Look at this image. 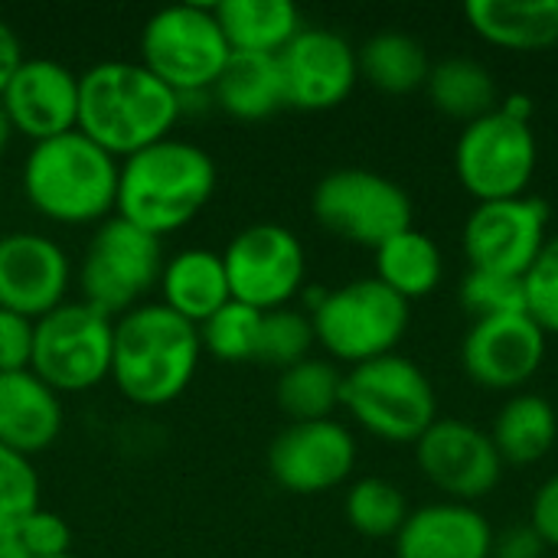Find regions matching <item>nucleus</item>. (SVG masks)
<instances>
[{
	"instance_id": "obj_1",
	"label": "nucleus",
	"mask_w": 558,
	"mask_h": 558,
	"mask_svg": "<svg viewBox=\"0 0 558 558\" xmlns=\"http://www.w3.org/2000/svg\"><path fill=\"white\" fill-rule=\"evenodd\" d=\"M180 114V95L141 62L108 59L78 75V131L114 160L173 137Z\"/></svg>"
},
{
	"instance_id": "obj_2",
	"label": "nucleus",
	"mask_w": 558,
	"mask_h": 558,
	"mask_svg": "<svg viewBox=\"0 0 558 558\" xmlns=\"http://www.w3.org/2000/svg\"><path fill=\"white\" fill-rule=\"evenodd\" d=\"M213 193L216 163L209 150L183 137H163L121 160L114 216L163 239L186 229Z\"/></svg>"
},
{
	"instance_id": "obj_3",
	"label": "nucleus",
	"mask_w": 558,
	"mask_h": 558,
	"mask_svg": "<svg viewBox=\"0 0 558 558\" xmlns=\"http://www.w3.org/2000/svg\"><path fill=\"white\" fill-rule=\"evenodd\" d=\"M199 327L160 301L137 304L114 320L111 383L128 402L141 409L177 402L190 389L199 369Z\"/></svg>"
},
{
	"instance_id": "obj_4",
	"label": "nucleus",
	"mask_w": 558,
	"mask_h": 558,
	"mask_svg": "<svg viewBox=\"0 0 558 558\" xmlns=\"http://www.w3.org/2000/svg\"><path fill=\"white\" fill-rule=\"evenodd\" d=\"M118 170L108 150L88 141L78 128L29 147L23 160L26 203L56 226H92L114 216Z\"/></svg>"
},
{
	"instance_id": "obj_5",
	"label": "nucleus",
	"mask_w": 558,
	"mask_h": 558,
	"mask_svg": "<svg viewBox=\"0 0 558 558\" xmlns=\"http://www.w3.org/2000/svg\"><path fill=\"white\" fill-rule=\"evenodd\" d=\"M229 56L222 26L213 7L203 3L163 7L141 29V65L177 92L180 101L209 95Z\"/></svg>"
},
{
	"instance_id": "obj_6",
	"label": "nucleus",
	"mask_w": 558,
	"mask_h": 558,
	"mask_svg": "<svg viewBox=\"0 0 558 558\" xmlns=\"http://www.w3.org/2000/svg\"><path fill=\"white\" fill-rule=\"evenodd\" d=\"M340 405L376 438L418 441L438 418V399L428 376L405 356H379L343 376Z\"/></svg>"
},
{
	"instance_id": "obj_7",
	"label": "nucleus",
	"mask_w": 558,
	"mask_h": 558,
	"mask_svg": "<svg viewBox=\"0 0 558 558\" xmlns=\"http://www.w3.org/2000/svg\"><path fill=\"white\" fill-rule=\"evenodd\" d=\"M317 343L340 363L360 366L389 356L409 327V301L379 278H360L327 291L311 311Z\"/></svg>"
},
{
	"instance_id": "obj_8",
	"label": "nucleus",
	"mask_w": 558,
	"mask_h": 558,
	"mask_svg": "<svg viewBox=\"0 0 558 558\" xmlns=\"http://www.w3.org/2000/svg\"><path fill=\"white\" fill-rule=\"evenodd\" d=\"M163 245L157 235L131 226L121 216L105 219L78 265L82 301L98 314L118 320L134 311L141 298L157 288L163 271Z\"/></svg>"
},
{
	"instance_id": "obj_9",
	"label": "nucleus",
	"mask_w": 558,
	"mask_h": 558,
	"mask_svg": "<svg viewBox=\"0 0 558 558\" xmlns=\"http://www.w3.org/2000/svg\"><path fill=\"white\" fill-rule=\"evenodd\" d=\"M114 320L85 301H65L36 320L29 369L52 392H88L111 379Z\"/></svg>"
},
{
	"instance_id": "obj_10",
	"label": "nucleus",
	"mask_w": 558,
	"mask_h": 558,
	"mask_svg": "<svg viewBox=\"0 0 558 558\" xmlns=\"http://www.w3.org/2000/svg\"><path fill=\"white\" fill-rule=\"evenodd\" d=\"M314 219L337 239L379 248L412 229V199L399 183L373 170H333L314 186Z\"/></svg>"
},
{
	"instance_id": "obj_11",
	"label": "nucleus",
	"mask_w": 558,
	"mask_h": 558,
	"mask_svg": "<svg viewBox=\"0 0 558 558\" xmlns=\"http://www.w3.org/2000/svg\"><path fill=\"white\" fill-rule=\"evenodd\" d=\"M229 294L262 314L291 307L304 288L307 255L301 239L278 222H255L232 235L222 252Z\"/></svg>"
},
{
	"instance_id": "obj_12",
	"label": "nucleus",
	"mask_w": 558,
	"mask_h": 558,
	"mask_svg": "<svg viewBox=\"0 0 558 558\" xmlns=\"http://www.w3.org/2000/svg\"><path fill=\"white\" fill-rule=\"evenodd\" d=\"M536 134L500 108L468 124L458 141L454 167L471 196L481 203L517 199L536 173Z\"/></svg>"
},
{
	"instance_id": "obj_13",
	"label": "nucleus",
	"mask_w": 558,
	"mask_h": 558,
	"mask_svg": "<svg viewBox=\"0 0 558 558\" xmlns=\"http://www.w3.org/2000/svg\"><path fill=\"white\" fill-rule=\"evenodd\" d=\"M549 226V206L533 196L481 203L464 226V255L474 271L526 275L539 258Z\"/></svg>"
},
{
	"instance_id": "obj_14",
	"label": "nucleus",
	"mask_w": 558,
	"mask_h": 558,
	"mask_svg": "<svg viewBox=\"0 0 558 558\" xmlns=\"http://www.w3.org/2000/svg\"><path fill=\"white\" fill-rule=\"evenodd\" d=\"M356 464L353 435L333 422H291L268 448V471L288 494H324L343 484Z\"/></svg>"
},
{
	"instance_id": "obj_15",
	"label": "nucleus",
	"mask_w": 558,
	"mask_h": 558,
	"mask_svg": "<svg viewBox=\"0 0 558 558\" xmlns=\"http://www.w3.org/2000/svg\"><path fill=\"white\" fill-rule=\"evenodd\" d=\"M72 262L65 248L39 232L0 235V307L39 320L65 304Z\"/></svg>"
},
{
	"instance_id": "obj_16",
	"label": "nucleus",
	"mask_w": 558,
	"mask_h": 558,
	"mask_svg": "<svg viewBox=\"0 0 558 558\" xmlns=\"http://www.w3.org/2000/svg\"><path fill=\"white\" fill-rule=\"evenodd\" d=\"M288 108L298 111H330L347 101L356 85L360 62L353 46L320 26H304L278 56Z\"/></svg>"
},
{
	"instance_id": "obj_17",
	"label": "nucleus",
	"mask_w": 558,
	"mask_h": 558,
	"mask_svg": "<svg viewBox=\"0 0 558 558\" xmlns=\"http://www.w3.org/2000/svg\"><path fill=\"white\" fill-rule=\"evenodd\" d=\"M415 448H418L422 474L438 490H445L458 500L487 497L500 481L504 458L497 454L494 438L468 422L438 418L415 441Z\"/></svg>"
},
{
	"instance_id": "obj_18",
	"label": "nucleus",
	"mask_w": 558,
	"mask_h": 558,
	"mask_svg": "<svg viewBox=\"0 0 558 558\" xmlns=\"http://www.w3.org/2000/svg\"><path fill=\"white\" fill-rule=\"evenodd\" d=\"M13 134L33 144L78 128V75L46 56H26L0 95Z\"/></svg>"
},
{
	"instance_id": "obj_19",
	"label": "nucleus",
	"mask_w": 558,
	"mask_h": 558,
	"mask_svg": "<svg viewBox=\"0 0 558 558\" xmlns=\"http://www.w3.org/2000/svg\"><path fill=\"white\" fill-rule=\"evenodd\" d=\"M464 369L477 386L517 389L536 376L546 356V333L530 314L474 320L464 340Z\"/></svg>"
},
{
	"instance_id": "obj_20",
	"label": "nucleus",
	"mask_w": 558,
	"mask_h": 558,
	"mask_svg": "<svg viewBox=\"0 0 558 558\" xmlns=\"http://www.w3.org/2000/svg\"><path fill=\"white\" fill-rule=\"evenodd\" d=\"M62 399L33 369L0 373V445L33 458L62 435Z\"/></svg>"
},
{
	"instance_id": "obj_21",
	"label": "nucleus",
	"mask_w": 558,
	"mask_h": 558,
	"mask_svg": "<svg viewBox=\"0 0 558 558\" xmlns=\"http://www.w3.org/2000/svg\"><path fill=\"white\" fill-rule=\"evenodd\" d=\"M490 523L464 504H435L409 513L396 558H490Z\"/></svg>"
},
{
	"instance_id": "obj_22",
	"label": "nucleus",
	"mask_w": 558,
	"mask_h": 558,
	"mask_svg": "<svg viewBox=\"0 0 558 558\" xmlns=\"http://www.w3.org/2000/svg\"><path fill=\"white\" fill-rule=\"evenodd\" d=\"M160 304L190 320L193 327L206 324L222 304L232 301L222 252L183 248L163 262L160 271Z\"/></svg>"
},
{
	"instance_id": "obj_23",
	"label": "nucleus",
	"mask_w": 558,
	"mask_h": 558,
	"mask_svg": "<svg viewBox=\"0 0 558 558\" xmlns=\"http://www.w3.org/2000/svg\"><path fill=\"white\" fill-rule=\"evenodd\" d=\"M468 20L494 46L536 52L558 43V0H471Z\"/></svg>"
},
{
	"instance_id": "obj_24",
	"label": "nucleus",
	"mask_w": 558,
	"mask_h": 558,
	"mask_svg": "<svg viewBox=\"0 0 558 558\" xmlns=\"http://www.w3.org/2000/svg\"><path fill=\"white\" fill-rule=\"evenodd\" d=\"M216 105L239 121H265L288 108L284 75L278 56L232 52L222 75L213 85Z\"/></svg>"
},
{
	"instance_id": "obj_25",
	"label": "nucleus",
	"mask_w": 558,
	"mask_h": 558,
	"mask_svg": "<svg viewBox=\"0 0 558 558\" xmlns=\"http://www.w3.org/2000/svg\"><path fill=\"white\" fill-rule=\"evenodd\" d=\"M213 13L232 52L281 56L284 46L304 29L291 0H222Z\"/></svg>"
},
{
	"instance_id": "obj_26",
	"label": "nucleus",
	"mask_w": 558,
	"mask_h": 558,
	"mask_svg": "<svg viewBox=\"0 0 558 558\" xmlns=\"http://www.w3.org/2000/svg\"><path fill=\"white\" fill-rule=\"evenodd\" d=\"M376 271H379L376 278L389 291H396L402 301H415V298L432 294L441 284L445 262H441L438 245L428 235L405 229L376 248Z\"/></svg>"
},
{
	"instance_id": "obj_27",
	"label": "nucleus",
	"mask_w": 558,
	"mask_h": 558,
	"mask_svg": "<svg viewBox=\"0 0 558 558\" xmlns=\"http://www.w3.org/2000/svg\"><path fill=\"white\" fill-rule=\"evenodd\" d=\"M425 85H428L432 105L448 118L474 124L487 118L490 111H497V82L474 59H464V56L441 59L438 65H432Z\"/></svg>"
},
{
	"instance_id": "obj_28",
	"label": "nucleus",
	"mask_w": 558,
	"mask_h": 558,
	"mask_svg": "<svg viewBox=\"0 0 558 558\" xmlns=\"http://www.w3.org/2000/svg\"><path fill=\"white\" fill-rule=\"evenodd\" d=\"M556 409L539 396H517L500 409L490 438L504 461L533 464L549 454V448L556 445Z\"/></svg>"
},
{
	"instance_id": "obj_29",
	"label": "nucleus",
	"mask_w": 558,
	"mask_h": 558,
	"mask_svg": "<svg viewBox=\"0 0 558 558\" xmlns=\"http://www.w3.org/2000/svg\"><path fill=\"white\" fill-rule=\"evenodd\" d=\"M360 72L389 95H405L415 92L418 85L428 82V52L418 39L405 33H379L373 36L360 52H356Z\"/></svg>"
},
{
	"instance_id": "obj_30",
	"label": "nucleus",
	"mask_w": 558,
	"mask_h": 558,
	"mask_svg": "<svg viewBox=\"0 0 558 558\" xmlns=\"http://www.w3.org/2000/svg\"><path fill=\"white\" fill-rule=\"evenodd\" d=\"M340 396H343V373L333 363L314 360V356L284 369L278 376V389H275L278 409L291 422L330 418L340 409Z\"/></svg>"
},
{
	"instance_id": "obj_31",
	"label": "nucleus",
	"mask_w": 558,
	"mask_h": 558,
	"mask_svg": "<svg viewBox=\"0 0 558 558\" xmlns=\"http://www.w3.org/2000/svg\"><path fill=\"white\" fill-rule=\"evenodd\" d=\"M262 311L229 301L206 324H199V343L219 363H255L262 340Z\"/></svg>"
},
{
	"instance_id": "obj_32",
	"label": "nucleus",
	"mask_w": 558,
	"mask_h": 558,
	"mask_svg": "<svg viewBox=\"0 0 558 558\" xmlns=\"http://www.w3.org/2000/svg\"><path fill=\"white\" fill-rule=\"evenodd\" d=\"M347 520L356 533L369 539H386L399 536V530L409 520V507L396 484L383 477H366L353 484V490L347 494Z\"/></svg>"
},
{
	"instance_id": "obj_33",
	"label": "nucleus",
	"mask_w": 558,
	"mask_h": 558,
	"mask_svg": "<svg viewBox=\"0 0 558 558\" xmlns=\"http://www.w3.org/2000/svg\"><path fill=\"white\" fill-rule=\"evenodd\" d=\"M317 343L314 324L304 311L278 307L262 317V340H258V360L275 369H291L311 356V347Z\"/></svg>"
},
{
	"instance_id": "obj_34",
	"label": "nucleus",
	"mask_w": 558,
	"mask_h": 558,
	"mask_svg": "<svg viewBox=\"0 0 558 558\" xmlns=\"http://www.w3.org/2000/svg\"><path fill=\"white\" fill-rule=\"evenodd\" d=\"M461 304L474 320L526 314V284L520 275L500 271H474L461 284Z\"/></svg>"
},
{
	"instance_id": "obj_35",
	"label": "nucleus",
	"mask_w": 558,
	"mask_h": 558,
	"mask_svg": "<svg viewBox=\"0 0 558 558\" xmlns=\"http://www.w3.org/2000/svg\"><path fill=\"white\" fill-rule=\"evenodd\" d=\"M33 510H39L36 468L29 458L0 445V536H13Z\"/></svg>"
},
{
	"instance_id": "obj_36",
	"label": "nucleus",
	"mask_w": 558,
	"mask_h": 558,
	"mask_svg": "<svg viewBox=\"0 0 558 558\" xmlns=\"http://www.w3.org/2000/svg\"><path fill=\"white\" fill-rule=\"evenodd\" d=\"M526 284V314L546 330L558 333V235L549 239L533 262V268L523 275Z\"/></svg>"
},
{
	"instance_id": "obj_37",
	"label": "nucleus",
	"mask_w": 558,
	"mask_h": 558,
	"mask_svg": "<svg viewBox=\"0 0 558 558\" xmlns=\"http://www.w3.org/2000/svg\"><path fill=\"white\" fill-rule=\"evenodd\" d=\"M16 543L23 546L26 558H62L72 556V530L69 523L52 513V510H33L20 526H16Z\"/></svg>"
},
{
	"instance_id": "obj_38",
	"label": "nucleus",
	"mask_w": 558,
	"mask_h": 558,
	"mask_svg": "<svg viewBox=\"0 0 558 558\" xmlns=\"http://www.w3.org/2000/svg\"><path fill=\"white\" fill-rule=\"evenodd\" d=\"M36 320L0 307V373H20L33 363Z\"/></svg>"
},
{
	"instance_id": "obj_39",
	"label": "nucleus",
	"mask_w": 558,
	"mask_h": 558,
	"mask_svg": "<svg viewBox=\"0 0 558 558\" xmlns=\"http://www.w3.org/2000/svg\"><path fill=\"white\" fill-rule=\"evenodd\" d=\"M536 536L546 543V546H556L558 549V474L553 481L543 484V490L536 494L533 500V523Z\"/></svg>"
},
{
	"instance_id": "obj_40",
	"label": "nucleus",
	"mask_w": 558,
	"mask_h": 558,
	"mask_svg": "<svg viewBox=\"0 0 558 558\" xmlns=\"http://www.w3.org/2000/svg\"><path fill=\"white\" fill-rule=\"evenodd\" d=\"M546 543L536 536L533 526H517L507 530L504 536H494V549L490 558H543Z\"/></svg>"
},
{
	"instance_id": "obj_41",
	"label": "nucleus",
	"mask_w": 558,
	"mask_h": 558,
	"mask_svg": "<svg viewBox=\"0 0 558 558\" xmlns=\"http://www.w3.org/2000/svg\"><path fill=\"white\" fill-rule=\"evenodd\" d=\"M23 46H20V36L13 33V26L7 20H0V95L3 88L10 85L13 72L23 65Z\"/></svg>"
},
{
	"instance_id": "obj_42",
	"label": "nucleus",
	"mask_w": 558,
	"mask_h": 558,
	"mask_svg": "<svg viewBox=\"0 0 558 558\" xmlns=\"http://www.w3.org/2000/svg\"><path fill=\"white\" fill-rule=\"evenodd\" d=\"M504 114H510L513 121H523V124H530L533 121V101H530V95H523V92H517V95H510L507 101H504V108H500Z\"/></svg>"
},
{
	"instance_id": "obj_43",
	"label": "nucleus",
	"mask_w": 558,
	"mask_h": 558,
	"mask_svg": "<svg viewBox=\"0 0 558 558\" xmlns=\"http://www.w3.org/2000/svg\"><path fill=\"white\" fill-rule=\"evenodd\" d=\"M0 558H26L16 536H0Z\"/></svg>"
},
{
	"instance_id": "obj_44",
	"label": "nucleus",
	"mask_w": 558,
	"mask_h": 558,
	"mask_svg": "<svg viewBox=\"0 0 558 558\" xmlns=\"http://www.w3.org/2000/svg\"><path fill=\"white\" fill-rule=\"evenodd\" d=\"M13 141V124H10V118H7V108H3V101H0V154L7 150V144Z\"/></svg>"
},
{
	"instance_id": "obj_45",
	"label": "nucleus",
	"mask_w": 558,
	"mask_h": 558,
	"mask_svg": "<svg viewBox=\"0 0 558 558\" xmlns=\"http://www.w3.org/2000/svg\"><path fill=\"white\" fill-rule=\"evenodd\" d=\"M0 196H3V180H0Z\"/></svg>"
},
{
	"instance_id": "obj_46",
	"label": "nucleus",
	"mask_w": 558,
	"mask_h": 558,
	"mask_svg": "<svg viewBox=\"0 0 558 558\" xmlns=\"http://www.w3.org/2000/svg\"><path fill=\"white\" fill-rule=\"evenodd\" d=\"M62 558H75V556H62Z\"/></svg>"
}]
</instances>
